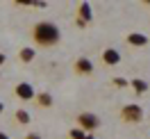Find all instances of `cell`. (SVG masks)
Returning <instances> with one entry per match:
<instances>
[{
  "label": "cell",
  "mask_w": 150,
  "mask_h": 139,
  "mask_svg": "<svg viewBox=\"0 0 150 139\" xmlns=\"http://www.w3.org/2000/svg\"><path fill=\"white\" fill-rule=\"evenodd\" d=\"M93 59H89V57H77L73 62V73L77 75V78H89V75H93Z\"/></svg>",
  "instance_id": "cell-5"
},
{
  "label": "cell",
  "mask_w": 150,
  "mask_h": 139,
  "mask_svg": "<svg viewBox=\"0 0 150 139\" xmlns=\"http://www.w3.org/2000/svg\"><path fill=\"white\" fill-rule=\"evenodd\" d=\"M52 103H55V98H52V93H50V91H37V98H34V105H37V107H41V110H50Z\"/></svg>",
  "instance_id": "cell-9"
},
{
  "label": "cell",
  "mask_w": 150,
  "mask_h": 139,
  "mask_svg": "<svg viewBox=\"0 0 150 139\" xmlns=\"http://www.w3.org/2000/svg\"><path fill=\"white\" fill-rule=\"evenodd\" d=\"M118 119L125 125H139L143 121V107L137 105V103H127V105H123L118 110Z\"/></svg>",
  "instance_id": "cell-2"
},
{
  "label": "cell",
  "mask_w": 150,
  "mask_h": 139,
  "mask_svg": "<svg viewBox=\"0 0 150 139\" xmlns=\"http://www.w3.org/2000/svg\"><path fill=\"white\" fill-rule=\"evenodd\" d=\"M34 57H37V48H32V46H21L18 48V62L21 64H32Z\"/></svg>",
  "instance_id": "cell-10"
},
{
  "label": "cell",
  "mask_w": 150,
  "mask_h": 139,
  "mask_svg": "<svg viewBox=\"0 0 150 139\" xmlns=\"http://www.w3.org/2000/svg\"><path fill=\"white\" fill-rule=\"evenodd\" d=\"M100 62H103L105 66H116L121 62V53H118L116 48H105L103 55H100Z\"/></svg>",
  "instance_id": "cell-8"
},
{
  "label": "cell",
  "mask_w": 150,
  "mask_h": 139,
  "mask_svg": "<svg viewBox=\"0 0 150 139\" xmlns=\"http://www.w3.org/2000/svg\"><path fill=\"white\" fill-rule=\"evenodd\" d=\"M14 7H34V2H28V0H14Z\"/></svg>",
  "instance_id": "cell-15"
},
{
  "label": "cell",
  "mask_w": 150,
  "mask_h": 139,
  "mask_svg": "<svg viewBox=\"0 0 150 139\" xmlns=\"http://www.w3.org/2000/svg\"><path fill=\"white\" fill-rule=\"evenodd\" d=\"M2 112H5V103L0 101V114H2Z\"/></svg>",
  "instance_id": "cell-20"
},
{
  "label": "cell",
  "mask_w": 150,
  "mask_h": 139,
  "mask_svg": "<svg viewBox=\"0 0 150 139\" xmlns=\"http://www.w3.org/2000/svg\"><path fill=\"white\" fill-rule=\"evenodd\" d=\"M75 125L82 128L86 135H93L96 130L100 128V116L93 114V112H80V114L75 116Z\"/></svg>",
  "instance_id": "cell-3"
},
{
  "label": "cell",
  "mask_w": 150,
  "mask_h": 139,
  "mask_svg": "<svg viewBox=\"0 0 150 139\" xmlns=\"http://www.w3.org/2000/svg\"><path fill=\"white\" fill-rule=\"evenodd\" d=\"M68 139H86V132L82 128H77V125H75V128L68 130Z\"/></svg>",
  "instance_id": "cell-13"
},
{
  "label": "cell",
  "mask_w": 150,
  "mask_h": 139,
  "mask_svg": "<svg viewBox=\"0 0 150 139\" xmlns=\"http://www.w3.org/2000/svg\"><path fill=\"white\" fill-rule=\"evenodd\" d=\"M14 121L18 123V125H28L30 121H32V116H30L28 110H23V107H18V110L14 112Z\"/></svg>",
  "instance_id": "cell-12"
},
{
  "label": "cell",
  "mask_w": 150,
  "mask_h": 139,
  "mask_svg": "<svg viewBox=\"0 0 150 139\" xmlns=\"http://www.w3.org/2000/svg\"><path fill=\"white\" fill-rule=\"evenodd\" d=\"M0 78H2V73H0Z\"/></svg>",
  "instance_id": "cell-22"
},
{
  "label": "cell",
  "mask_w": 150,
  "mask_h": 139,
  "mask_svg": "<svg viewBox=\"0 0 150 139\" xmlns=\"http://www.w3.org/2000/svg\"><path fill=\"white\" fill-rule=\"evenodd\" d=\"M125 43L130 48H146L150 43V39L146 34H141V32H130L127 37H125Z\"/></svg>",
  "instance_id": "cell-7"
},
{
  "label": "cell",
  "mask_w": 150,
  "mask_h": 139,
  "mask_svg": "<svg viewBox=\"0 0 150 139\" xmlns=\"http://www.w3.org/2000/svg\"><path fill=\"white\" fill-rule=\"evenodd\" d=\"M30 39L34 48H55L62 41V30L52 21H39L30 28Z\"/></svg>",
  "instance_id": "cell-1"
},
{
  "label": "cell",
  "mask_w": 150,
  "mask_h": 139,
  "mask_svg": "<svg viewBox=\"0 0 150 139\" xmlns=\"http://www.w3.org/2000/svg\"><path fill=\"white\" fill-rule=\"evenodd\" d=\"M130 89L134 93H137V96H143V93H148V82H146V80H143V78H132L130 80Z\"/></svg>",
  "instance_id": "cell-11"
},
{
  "label": "cell",
  "mask_w": 150,
  "mask_h": 139,
  "mask_svg": "<svg viewBox=\"0 0 150 139\" xmlns=\"http://www.w3.org/2000/svg\"><path fill=\"white\" fill-rule=\"evenodd\" d=\"M14 96H16L21 103H30V101L37 98V91H34V87L30 82H18L14 87Z\"/></svg>",
  "instance_id": "cell-6"
},
{
  "label": "cell",
  "mask_w": 150,
  "mask_h": 139,
  "mask_svg": "<svg viewBox=\"0 0 150 139\" xmlns=\"http://www.w3.org/2000/svg\"><path fill=\"white\" fill-rule=\"evenodd\" d=\"M86 139H96V137H93V135H86Z\"/></svg>",
  "instance_id": "cell-21"
},
{
  "label": "cell",
  "mask_w": 150,
  "mask_h": 139,
  "mask_svg": "<svg viewBox=\"0 0 150 139\" xmlns=\"http://www.w3.org/2000/svg\"><path fill=\"white\" fill-rule=\"evenodd\" d=\"M5 64H7V55L0 50V66H5Z\"/></svg>",
  "instance_id": "cell-17"
},
{
  "label": "cell",
  "mask_w": 150,
  "mask_h": 139,
  "mask_svg": "<svg viewBox=\"0 0 150 139\" xmlns=\"http://www.w3.org/2000/svg\"><path fill=\"white\" fill-rule=\"evenodd\" d=\"M23 139H43V137H41L39 132H28V135H25Z\"/></svg>",
  "instance_id": "cell-16"
},
{
  "label": "cell",
  "mask_w": 150,
  "mask_h": 139,
  "mask_svg": "<svg viewBox=\"0 0 150 139\" xmlns=\"http://www.w3.org/2000/svg\"><path fill=\"white\" fill-rule=\"evenodd\" d=\"M141 5H143V7H150V0H141Z\"/></svg>",
  "instance_id": "cell-19"
},
{
  "label": "cell",
  "mask_w": 150,
  "mask_h": 139,
  "mask_svg": "<svg viewBox=\"0 0 150 139\" xmlns=\"http://www.w3.org/2000/svg\"><path fill=\"white\" fill-rule=\"evenodd\" d=\"M93 23V7L89 5V2H80L77 7H75V25L80 30L89 28Z\"/></svg>",
  "instance_id": "cell-4"
},
{
  "label": "cell",
  "mask_w": 150,
  "mask_h": 139,
  "mask_svg": "<svg viewBox=\"0 0 150 139\" xmlns=\"http://www.w3.org/2000/svg\"><path fill=\"white\" fill-rule=\"evenodd\" d=\"M112 84L116 89H125V87H130V80H125V78H112Z\"/></svg>",
  "instance_id": "cell-14"
},
{
  "label": "cell",
  "mask_w": 150,
  "mask_h": 139,
  "mask_svg": "<svg viewBox=\"0 0 150 139\" xmlns=\"http://www.w3.org/2000/svg\"><path fill=\"white\" fill-rule=\"evenodd\" d=\"M0 139H9V135H7V132H2V130H0Z\"/></svg>",
  "instance_id": "cell-18"
}]
</instances>
